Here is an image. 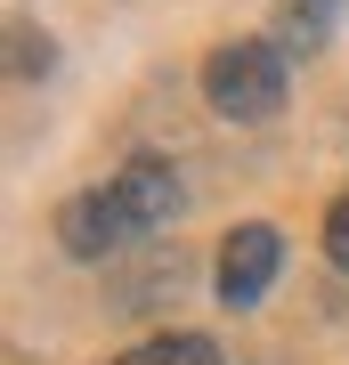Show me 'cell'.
<instances>
[{
	"instance_id": "1",
	"label": "cell",
	"mask_w": 349,
	"mask_h": 365,
	"mask_svg": "<svg viewBox=\"0 0 349 365\" xmlns=\"http://www.w3.org/2000/svg\"><path fill=\"white\" fill-rule=\"evenodd\" d=\"M285 49L276 41H220V49L203 57V98L220 122H276L285 114Z\"/></svg>"
},
{
	"instance_id": "7",
	"label": "cell",
	"mask_w": 349,
	"mask_h": 365,
	"mask_svg": "<svg viewBox=\"0 0 349 365\" xmlns=\"http://www.w3.org/2000/svg\"><path fill=\"white\" fill-rule=\"evenodd\" d=\"M325 260L349 276V195H333V211H325Z\"/></svg>"
},
{
	"instance_id": "3",
	"label": "cell",
	"mask_w": 349,
	"mask_h": 365,
	"mask_svg": "<svg viewBox=\"0 0 349 365\" xmlns=\"http://www.w3.org/2000/svg\"><path fill=\"white\" fill-rule=\"evenodd\" d=\"M106 187H114V203H122L130 235H163L171 220H179V203H187L179 163H171V155H130V163H122Z\"/></svg>"
},
{
	"instance_id": "4",
	"label": "cell",
	"mask_w": 349,
	"mask_h": 365,
	"mask_svg": "<svg viewBox=\"0 0 349 365\" xmlns=\"http://www.w3.org/2000/svg\"><path fill=\"white\" fill-rule=\"evenodd\" d=\"M57 244L74 252V260H106V252H122V244H130V220H122L114 187L65 195V203H57Z\"/></svg>"
},
{
	"instance_id": "6",
	"label": "cell",
	"mask_w": 349,
	"mask_h": 365,
	"mask_svg": "<svg viewBox=\"0 0 349 365\" xmlns=\"http://www.w3.org/2000/svg\"><path fill=\"white\" fill-rule=\"evenodd\" d=\"M9 49H16V57H9V66H16V73H25V81L57 66V41H49V33H41V25H9Z\"/></svg>"
},
{
	"instance_id": "8",
	"label": "cell",
	"mask_w": 349,
	"mask_h": 365,
	"mask_svg": "<svg viewBox=\"0 0 349 365\" xmlns=\"http://www.w3.org/2000/svg\"><path fill=\"white\" fill-rule=\"evenodd\" d=\"M317 9H341V0H317Z\"/></svg>"
},
{
	"instance_id": "2",
	"label": "cell",
	"mask_w": 349,
	"mask_h": 365,
	"mask_svg": "<svg viewBox=\"0 0 349 365\" xmlns=\"http://www.w3.org/2000/svg\"><path fill=\"white\" fill-rule=\"evenodd\" d=\"M276 276H285V235L268 220H244L220 235V260H211V284H220L228 309H260V300L276 292Z\"/></svg>"
},
{
	"instance_id": "5",
	"label": "cell",
	"mask_w": 349,
	"mask_h": 365,
	"mask_svg": "<svg viewBox=\"0 0 349 365\" xmlns=\"http://www.w3.org/2000/svg\"><path fill=\"white\" fill-rule=\"evenodd\" d=\"M114 365H228V357H220L211 333H155V341H138V349H122Z\"/></svg>"
}]
</instances>
